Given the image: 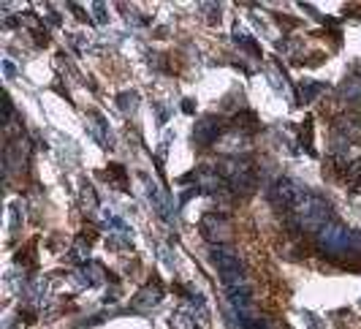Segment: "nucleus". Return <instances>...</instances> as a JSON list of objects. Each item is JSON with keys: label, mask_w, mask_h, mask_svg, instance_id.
<instances>
[{"label": "nucleus", "mask_w": 361, "mask_h": 329, "mask_svg": "<svg viewBox=\"0 0 361 329\" xmlns=\"http://www.w3.org/2000/svg\"><path fill=\"white\" fill-rule=\"evenodd\" d=\"M209 258L220 273V280L226 283V289H234V286H245L247 277H245V264L231 245H212L209 248Z\"/></svg>", "instance_id": "f257e3e1"}, {"label": "nucleus", "mask_w": 361, "mask_h": 329, "mask_svg": "<svg viewBox=\"0 0 361 329\" xmlns=\"http://www.w3.org/2000/svg\"><path fill=\"white\" fill-rule=\"evenodd\" d=\"M117 104H120V109L123 112H128V114H130V112H136V107H139V92H123V95H120V98H117Z\"/></svg>", "instance_id": "f8f14e48"}, {"label": "nucleus", "mask_w": 361, "mask_h": 329, "mask_svg": "<svg viewBox=\"0 0 361 329\" xmlns=\"http://www.w3.org/2000/svg\"><path fill=\"white\" fill-rule=\"evenodd\" d=\"M340 95H343L345 101H361V76H348L343 82V88H340Z\"/></svg>", "instance_id": "9d476101"}, {"label": "nucleus", "mask_w": 361, "mask_h": 329, "mask_svg": "<svg viewBox=\"0 0 361 329\" xmlns=\"http://www.w3.org/2000/svg\"><path fill=\"white\" fill-rule=\"evenodd\" d=\"M199 185H201V191H204V193H215L217 188H223V185H226V180H223V174H220V172H201Z\"/></svg>", "instance_id": "9b49d317"}, {"label": "nucleus", "mask_w": 361, "mask_h": 329, "mask_svg": "<svg viewBox=\"0 0 361 329\" xmlns=\"http://www.w3.org/2000/svg\"><path fill=\"white\" fill-rule=\"evenodd\" d=\"M3 71H6V76H8V79H11V76H14V63H11V60H3Z\"/></svg>", "instance_id": "a211bd4d"}, {"label": "nucleus", "mask_w": 361, "mask_h": 329, "mask_svg": "<svg viewBox=\"0 0 361 329\" xmlns=\"http://www.w3.org/2000/svg\"><path fill=\"white\" fill-rule=\"evenodd\" d=\"M217 136H220V123H217L215 117H201L199 123L193 126V142L199 147L215 145Z\"/></svg>", "instance_id": "0eeeda50"}, {"label": "nucleus", "mask_w": 361, "mask_h": 329, "mask_svg": "<svg viewBox=\"0 0 361 329\" xmlns=\"http://www.w3.org/2000/svg\"><path fill=\"white\" fill-rule=\"evenodd\" d=\"M220 174H223V180H226V185L234 191V193H239V196H247V193H253L255 188V169L250 161H245V158H226L223 164H220V169H217Z\"/></svg>", "instance_id": "f03ea898"}, {"label": "nucleus", "mask_w": 361, "mask_h": 329, "mask_svg": "<svg viewBox=\"0 0 361 329\" xmlns=\"http://www.w3.org/2000/svg\"><path fill=\"white\" fill-rule=\"evenodd\" d=\"M161 297H163V292L158 286H147V289H142V294L133 299V305H136V308H152V305L161 302Z\"/></svg>", "instance_id": "1a4fd4ad"}, {"label": "nucleus", "mask_w": 361, "mask_h": 329, "mask_svg": "<svg viewBox=\"0 0 361 329\" xmlns=\"http://www.w3.org/2000/svg\"><path fill=\"white\" fill-rule=\"evenodd\" d=\"M19 226V204H11V229Z\"/></svg>", "instance_id": "f3484780"}, {"label": "nucleus", "mask_w": 361, "mask_h": 329, "mask_svg": "<svg viewBox=\"0 0 361 329\" xmlns=\"http://www.w3.org/2000/svg\"><path fill=\"white\" fill-rule=\"evenodd\" d=\"M171 329H196V324H193L188 316L177 313V316H171Z\"/></svg>", "instance_id": "4468645a"}, {"label": "nucleus", "mask_w": 361, "mask_h": 329, "mask_svg": "<svg viewBox=\"0 0 361 329\" xmlns=\"http://www.w3.org/2000/svg\"><path fill=\"white\" fill-rule=\"evenodd\" d=\"M305 196H307V191L296 183V180H290V177H280V180L274 183V188H271V201H274L277 207L288 210V213H293V210L305 201Z\"/></svg>", "instance_id": "39448f33"}, {"label": "nucleus", "mask_w": 361, "mask_h": 329, "mask_svg": "<svg viewBox=\"0 0 361 329\" xmlns=\"http://www.w3.org/2000/svg\"><path fill=\"white\" fill-rule=\"evenodd\" d=\"M353 234L345 229L343 223H337V220H329L324 229L318 232V248L329 253V256H340L345 251H350L353 248Z\"/></svg>", "instance_id": "20e7f679"}, {"label": "nucleus", "mask_w": 361, "mask_h": 329, "mask_svg": "<svg viewBox=\"0 0 361 329\" xmlns=\"http://www.w3.org/2000/svg\"><path fill=\"white\" fill-rule=\"evenodd\" d=\"M345 174H348V183H350V188H353V191H359V188H361V158L348 166V172H345Z\"/></svg>", "instance_id": "ddd939ff"}, {"label": "nucleus", "mask_w": 361, "mask_h": 329, "mask_svg": "<svg viewBox=\"0 0 361 329\" xmlns=\"http://www.w3.org/2000/svg\"><path fill=\"white\" fill-rule=\"evenodd\" d=\"M90 128H92V133L98 136V142H101V145H106V147L114 145V136H111V128H109L106 120H104L101 114H90Z\"/></svg>", "instance_id": "6e6552de"}, {"label": "nucleus", "mask_w": 361, "mask_h": 329, "mask_svg": "<svg viewBox=\"0 0 361 329\" xmlns=\"http://www.w3.org/2000/svg\"><path fill=\"white\" fill-rule=\"evenodd\" d=\"M329 215H331V207H329V201L321 199V196H312L307 193L305 201L293 210V218L296 223L302 226V229H307V232H321L326 223H329Z\"/></svg>", "instance_id": "7ed1b4c3"}, {"label": "nucleus", "mask_w": 361, "mask_h": 329, "mask_svg": "<svg viewBox=\"0 0 361 329\" xmlns=\"http://www.w3.org/2000/svg\"><path fill=\"white\" fill-rule=\"evenodd\" d=\"M318 90H324V85H307V92H305V101H310V98H315V95H318Z\"/></svg>", "instance_id": "dca6fc26"}, {"label": "nucleus", "mask_w": 361, "mask_h": 329, "mask_svg": "<svg viewBox=\"0 0 361 329\" xmlns=\"http://www.w3.org/2000/svg\"><path fill=\"white\" fill-rule=\"evenodd\" d=\"M92 14L98 17V22H101V25H104V22H109L106 8H104V3H92Z\"/></svg>", "instance_id": "2eb2a0df"}, {"label": "nucleus", "mask_w": 361, "mask_h": 329, "mask_svg": "<svg viewBox=\"0 0 361 329\" xmlns=\"http://www.w3.org/2000/svg\"><path fill=\"white\" fill-rule=\"evenodd\" d=\"M201 234L209 239L212 245H226L231 239V226L223 215H215V213H207L201 218Z\"/></svg>", "instance_id": "423d86ee"}]
</instances>
